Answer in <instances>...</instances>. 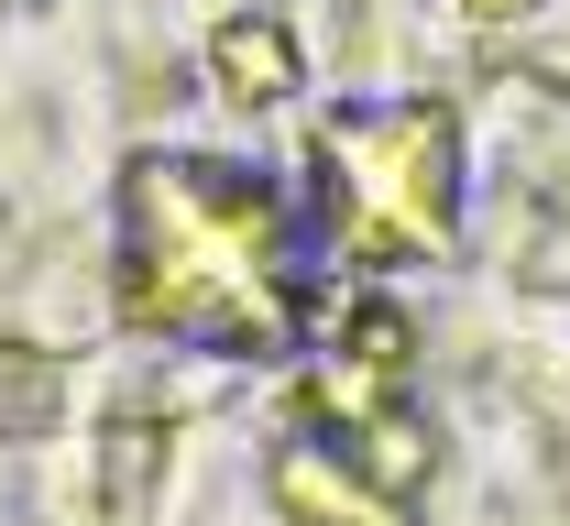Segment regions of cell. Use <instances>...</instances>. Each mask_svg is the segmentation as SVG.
Instances as JSON below:
<instances>
[{
	"label": "cell",
	"instance_id": "1",
	"mask_svg": "<svg viewBox=\"0 0 570 526\" xmlns=\"http://www.w3.org/2000/svg\"><path fill=\"white\" fill-rule=\"evenodd\" d=\"M121 297L198 351H275L296 329V241L264 176L142 153L121 187Z\"/></svg>",
	"mask_w": 570,
	"mask_h": 526
},
{
	"label": "cell",
	"instance_id": "2",
	"mask_svg": "<svg viewBox=\"0 0 570 526\" xmlns=\"http://www.w3.org/2000/svg\"><path fill=\"white\" fill-rule=\"evenodd\" d=\"M318 220L352 264H417L450 241V121L439 110H352L318 143Z\"/></svg>",
	"mask_w": 570,
	"mask_h": 526
},
{
	"label": "cell",
	"instance_id": "3",
	"mask_svg": "<svg viewBox=\"0 0 570 526\" xmlns=\"http://www.w3.org/2000/svg\"><path fill=\"white\" fill-rule=\"evenodd\" d=\"M219 77H230L242 99H275L285 77H296V44L264 33V22H242V33H219Z\"/></svg>",
	"mask_w": 570,
	"mask_h": 526
}]
</instances>
